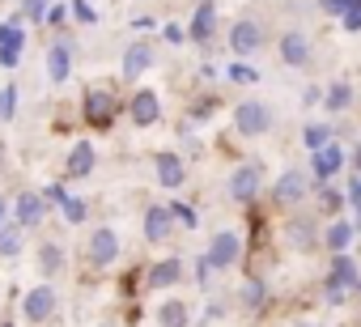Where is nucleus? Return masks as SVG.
Returning a JSON list of instances; mask_svg holds the SVG:
<instances>
[{
  "label": "nucleus",
  "mask_w": 361,
  "mask_h": 327,
  "mask_svg": "<svg viewBox=\"0 0 361 327\" xmlns=\"http://www.w3.org/2000/svg\"><path fill=\"white\" fill-rule=\"evenodd\" d=\"M85 259H90V268H111L119 259V234L111 226H98L85 238Z\"/></svg>",
  "instance_id": "nucleus-1"
},
{
  "label": "nucleus",
  "mask_w": 361,
  "mask_h": 327,
  "mask_svg": "<svg viewBox=\"0 0 361 327\" xmlns=\"http://www.w3.org/2000/svg\"><path fill=\"white\" fill-rule=\"evenodd\" d=\"M259 187H264V166H259V161H243V166L230 175V196L238 204H251L259 196Z\"/></svg>",
  "instance_id": "nucleus-2"
},
{
  "label": "nucleus",
  "mask_w": 361,
  "mask_h": 327,
  "mask_svg": "<svg viewBox=\"0 0 361 327\" xmlns=\"http://www.w3.org/2000/svg\"><path fill=\"white\" fill-rule=\"evenodd\" d=\"M314 60V43L306 30H285L281 35V64L285 68H306Z\"/></svg>",
  "instance_id": "nucleus-3"
},
{
  "label": "nucleus",
  "mask_w": 361,
  "mask_h": 327,
  "mask_svg": "<svg viewBox=\"0 0 361 327\" xmlns=\"http://www.w3.org/2000/svg\"><path fill=\"white\" fill-rule=\"evenodd\" d=\"M115 106H119V98H115L111 90H90V94H85V102H81V115H85V123H90V128H111Z\"/></svg>",
  "instance_id": "nucleus-4"
},
{
  "label": "nucleus",
  "mask_w": 361,
  "mask_h": 327,
  "mask_svg": "<svg viewBox=\"0 0 361 327\" xmlns=\"http://www.w3.org/2000/svg\"><path fill=\"white\" fill-rule=\"evenodd\" d=\"M268 128H272V111H268L264 102L251 98V102H243V106L234 111V132H238V136H264Z\"/></svg>",
  "instance_id": "nucleus-5"
},
{
  "label": "nucleus",
  "mask_w": 361,
  "mask_h": 327,
  "mask_svg": "<svg viewBox=\"0 0 361 327\" xmlns=\"http://www.w3.org/2000/svg\"><path fill=\"white\" fill-rule=\"evenodd\" d=\"M238 255H243V238H238L234 230L213 234V242H209V251H204V259H209V268H213V272H217V268H234V264H238Z\"/></svg>",
  "instance_id": "nucleus-6"
},
{
  "label": "nucleus",
  "mask_w": 361,
  "mask_h": 327,
  "mask_svg": "<svg viewBox=\"0 0 361 327\" xmlns=\"http://www.w3.org/2000/svg\"><path fill=\"white\" fill-rule=\"evenodd\" d=\"M306 192H310V179H306V171H285V175L272 183V204L289 209V204L306 200Z\"/></svg>",
  "instance_id": "nucleus-7"
},
{
  "label": "nucleus",
  "mask_w": 361,
  "mask_h": 327,
  "mask_svg": "<svg viewBox=\"0 0 361 327\" xmlns=\"http://www.w3.org/2000/svg\"><path fill=\"white\" fill-rule=\"evenodd\" d=\"M43 196L39 192H22L18 200H9V217H13V226L18 230H35L39 221H43Z\"/></svg>",
  "instance_id": "nucleus-8"
},
{
  "label": "nucleus",
  "mask_w": 361,
  "mask_h": 327,
  "mask_svg": "<svg viewBox=\"0 0 361 327\" xmlns=\"http://www.w3.org/2000/svg\"><path fill=\"white\" fill-rule=\"evenodd\" d=\"M56 289L51 285H35L30 293H26V302H22V314L30 319V323H47L51 314H56Z\"/></svg>",
  "instance_id": "nucleus-9"
},
{
  "label": "nucleus",
  "mask_w": 361,
  "mask_h": 327,
  "mask_svg": "<svg viewBox=\"0 0 361 327\" xmlns=\"http://www.w3.org/2000/svg\"><path fill=\"white\" fill-rule=\"evenodd\" d=\"M230 47H234V56H251V51H259V47H264V26L251 22V18L234 22V30H230Z\"/></svg>",
  "instance_id": "nucleus-10"
},
{
  "label": "nucleus",
  "mask_w": 361,
  "mask_h": 327,
  "mask_svg": "<svg viewBox=\"0 0 361 327\" xmlns=\"http://www.w3.org/2000/svg\"><path fill=\"white\" fill-rule=\"evenodd\" d=\"M128 115H132L136 128H153V123L161 119V102H157V94H153V90H136L132 102H128Z\"/></svg>",
  "instance_id": "nucleus-11"
},
{
  "label": "nucleus",
  "mask_w": 361,
  "mask_h": 327,
  "mask_svg": "<svg viewBox=\"0 0 361 327\" xmlns=\"http://www.w3.org/2000/svg\"><path fill=\"white\" fill-rule=\"evenodd\" d=\"M153 166H157V183L170 187V192L188 183V166H183V157H178V153H157Z\"/></svg>",
  "instance_id": "nucleus-12"
},
{
  "label": "nucleus",
  "mask_w": 361,
  "mask_h": 327,
  "mask_svg": "<svg viewBox=\"0 0 361 327\" xmlns=\"http://www.w3.org/2000/svg\"><path fill=\"white\" fill-rule=\"evenodd\" d=\"M68 73H73V47H68L64 39H56V43L47 47V81H51V85H64Z\"/></svg>",
  "instance_id": "nucleus-13"
},
{
  "label": "nucleus",
  "mask_w": 361,
  "mask_h": 327,
  "mask_svg": "<svg viewBox=\"0 0 361 327\" xmlns=\"http://www.w3.org/2000/svg\"><path fill=\"white\" fill-rule=\"evenodd\" d=\"M94 161H98L94 144H90V140H77L73 153H68V161H64V175H68V179H85V175H94Z\"/></svg>",
  "instance_id": "nucleus-14"
},
{
  "label": "nucleus",
  "mask_w": 361,
  "mask_h": 327,
  "mask_svg": "<svg viewBox=\"0 0 361 327\" xmlns=\"http://www.w3.org/2000/svg\"><path fill=\"white\" fill-rule=\"evenodd\" d=\"M170 234H174V217H170V209H166V204L145 209V238H149V242H166Z\"/></svg>",
  "instance_id": "nucleus-15"
},
{
  "label": "nucleus",
  "mask_w": 361,
  "mask_h": 327,
  "mask_svg": "<svg viewBox=\"0 0 361 327\" xmlns=\"http://www.w3.org/2000/svg\"><path fill=\"white\" fill-rule=\"evenodd\" d=\"M149 68H153V43H132V47L123 51V77L136 81V77L149 73Z\"/></svg>",
  "instance_id": "nucleus-16"
},
{
  "label": "nucleus",
  "mask_w": 361,
  "mask_h": 327,
  "mask_svg": "<svg viewBox=\"0 0 361 327\" xmlns=\"http://www.w3.org/2000/svg\"><path fill=\"white\" fill-rule=\"evenodd\" d=\"M183 280V259H157L153 268H149V289H170V285H178Z\"/></svg>",
  "instance_id": "nucleus-17"
},
{
  "label": "nucleus",
  "mask_w": 361,
  "mask_h": 327,
  "mask_svg": "<svg viewBox=\"0 0 361 327\" xmlns=\"http://www.w3.org/2000/svg\"><path fill=\"white\" fill-rule=\"evenodd\" d=\"M213 26H217V5H213V0H204V5L196 9V18H192V26H188V39L192 43H209L213 39Z\"/></svg>",
  "instance_id": "nucleus-18"
},
{
  "label": "nucleus",
  "mask_w": 361,
  "mask_h": 327,
  "mask_svg": "<svg viewBox=\"0 0 361 327\" xmlns=\"http://www.w3.org/2000/svg\"><path fill=\"white\" fill-rule=\"evenodd\" d=\"M344 166V149L340 144H323V149H314V179H331L336 171Z\"/></svg>",
  "instance_id": "nucleus-19"
},
{
  "label": "nucleus",
  "mask_w": 361,
  "mask_h": 327,
  "mask_svg": "<svg viewBox=\"0 0 361 327\" xmlns=\"http://www.w3.org/2000/svg\"><path fill=\"white\" fill-rule=\"evenodd\" d=\"M319 242V230H314V221L310 217H293L289 221V247H298V251H310Z\"/></svg>",
  "instance_id": "nucleus-20"
},
{
  "label": "nucleus",
  "mask_w": 361,
  "mask_h": 327,
  "mask_svg": "<svg viewBox=\"0 0 361 327\" xmlns=\"http://www.w3.org/2000/svg\"><path fill=\"white\" fill-rule=\"evenodd\" d=\"M348 285H357V264L348 255H336L327 272V289H348Z\"/></svg>",
  "instance_id": "nucleus-21"
},
{
  "label": "nucleus",
  "mask_w": 361,
  "mask_h": 327,
  "mask_svg": "<svg viewBox=\"0 0 361 327\" xmlns=\"http://www.w3.org/2000/svg\"><path fill=\"white\" fill-rule=\"evenodd\" d=\"M188 302H178V297H170V302H161L157 306V327H188Z\"/></svg>",
  "instance_id": "nucleus-22"
},
{
  "label": "nucleus",
  "mask_w": 361,
  "mask_h": 327,
  "mask_svg": "<svg viewBox=\"0 0 361 327\" xmlns=\"http://www.w3.org/2000/svg\"><path fill=\"white\" fill-rule=\"evenodd\" d=\"M39 272H43V276L64 272V247H60V242H39Z\"/></svg>",
  "instance_id": "nucleus-23"
},
{
  "label": "nucleus",
  "mask_w": 361,
  "mask_h": 327,
  "mask_svg": "<svg viewBox=\"0 0 361 327\" xmlns=\"http://www.w3.org/2000/svg\"><path fill=\"white\" fill-rule=\"evenodd\" d=\"M353 242V226L348 221H331L327 230H323V247L327 251H336V255H344V247Z\"/></svg>",
  "instance_id": "nucleus-24"
},
{
  "label": "nucleus",
  "mask_w": 361,
  "mask_h": 327,
  "mask_svg": "<svg viewBox=\"0 0 361 327\" xmlns=\"http://www.w3.org/2000/svg\"><path fill=\"white\" fill-rule=\"evenodd\" d=\"M238 302H243L247 310H259V306L268 302V285H264L259 276H247V280H243V289H238Z\"/></svg>",
  "instance_id": "nucleus-25"
},
{
  "label": "nucleus",
  "mask_w": 361,
  "mask_h": 327,
  "mask_svg": "<svg viewBox=\"0 0 361 327\" xmlns=\"http://www.w3.org/2000/svg\"><path fill=\"white\" fill-rule=\"evenodd\" d=\"M18 251H22V230L13 221H5L0 226V259H13Z\"/></svg>",
  "instance_id": "nucleus-26"
},
{
  "label": "nucleus",
  "mask_w": 361,
  "mask_h": 327,
  "mask_svg": "<svg viewBox=\"0 0 361 327\" xmlns=\"http://www.w3.org/2000/svg\"><path fill=\"white\" fill-rule=\"evenodd\" d=\"M60 213H64V221H68V226H85L90 204H85L81 196H64V200H60Z\"/></svg>",
  "instance_id": "nucleus-27"
},
{
  "label": "nucleus",
  "mask_w": 361,
  "mask_h": 327,
  "mask_svg": "<svg viewBox=\"0 0 361 327\" xmlns=\"http://www.w3.org/2000/svg\"><path fill=\"white\" fill-rule=\"evenodd\" d=\"M323 102H327V111H348V106H353V85H348V81H336Z\"/></svg>",
  "instance_id": "nucleus-28"
},
{
  "label": "nucleus",
  "mask_w": 361,
  "mask_h": 327,
  "mask_svg": "<svg viewBox=\"0 0 361 327\" xmlns=\"http://www.w3.org/2000/svg\"><path fill=\"white\" fill-rule=\"evenodd\" d=\"M302 140H306V149L314 153V149H323V144L331 140V128H327V123H306V128H302Z\"/></svg>",
  "instance_id": "nucleus-29"
},
{
  "label": "nucleus",
  "mask_w": 361,
  "mask_h": 327,
  "mask_svg": "<svg viewBox=\"0 0 361 327\" xmlns=\"http://www.w3.org/2000/svg\"><path fill=\"white\" fill-rule=\"evenodd\" d=\"M13 115H18V90H13V85H5V90H0V119L9 123Z\"/></svg>",
  "instance_id": "nucleus-30"
},
{
  "label": "nucleus",
  "mask_w": 361,
  "mask_h": 327,
  "mask_svg": "<svg viewBox=\"0 0 361 327\" xmlns=\"http://www.w3.org/2000/svg\"><path fill=\"white\" fill-rule=\"evenodd\" d=\"M327 13H361V0H319Z\"/></svg>",
  "instance_id": "nucleus-31"
},
{
  "label": "nucleus",
  "mask_w": 361,
  "mask_h": 327,
  "mask_svg": "<svg viewBox=\"0 0 361 327\" xmlns=\"http://www.w3.org/2000/svg\"><path fill=\"white\" fill-rule=\"evenodd\" d=\"M340 204H344V196H340L336 187H327V192L319 196V209H323V213H340Z\"/></svg>",
  "instance_id": "nucleus-32"
},
{
  "label": "nucleus",
  "mask_w": 361,
  "mask_h": 327,
  "mask_svg": "<svg viewBox=\"0 0 361 327\" xmlns=\"http://www.w3.org/2000/svg\"><path fill=\"white\" fill-rule=\"evenodd\" d=\"M43 13H47V0H22V18L43 22Z\"/></svg>",
  "instance_id": "nucleus-33"
},
{
  "label": "nucleus",
  "mask_w": 361,
  "mask_h": 327,
  "mask_svg": "<svg viewBox=\"0 0 361 327\" xmlns=\"http://www.w3.org/2000/svg\"><path fill=\"white\" fill-rule=\"evenodd\" d=\"M39 196H43V204H56V209H60V200H64L68 192H64V183H47Z\"/></svg>",
  "instance_id": "nucleus-34"
},
{
  "label": "nucleus",
  "mask_w": 361,
  "mask_h": 327,
  "mask_svg": "<svg viewBox=\"0 0 361 327\" xmlns=\"http://www.w3.org/2000/svg\"><path fill=\"white\" fill-rule=\"evenodd\" d=\"M170 217H174V221H183L188 230L196 226V213H192V209H183V204H170Z\"/></svg>",
  "instance_id": "nucleus-35"
},
{
  "label": "nucleus",
  "mask_w": 361,
  "mask_h": 327,
  "mask_svg": "<svg viewBox=\"0 0 361 327\" xmlns=\"http://www.w3.org/2000/svg\"><path fill=\"white\" fill-rule=\"evenodd\" d=\"M196 280H200V285H209V280H213V268H209V259H204V255L196 259Z\"/></svg>",
  "instance_id": "nucleus-36"
},
{
  "label": "nucleus",
  "mask_w": 361,
  "mask_h": 327,
  "mask_svg": "<svg viewBox=\"0 0 361 327\" xmlns=\"http://www.w3.org/2000/svg\"><path fill=\"white\" fill-rule=\"evenodd\" d=\"M73 13H77L81 22H94V18H98V13H94V9L85 5V0H73Z\"/></svg>",
  "instance_id": "nucleus-37"
},
{
  "label": "nucleus",
  "mask_w": 361,
  "mask_h": 327,
  "mask_svg": "<svg viewBox=\"0 0 361 327\" xmlns=\"http://www.w3.org/2000/svg\"><path fill=\"white\" fill-rule=\"evenodd\" d=\"M230 81H255V73L243 68V64H230Z\"/></svg>",
  "instance_id": "nucleus-38"
},
{
  "label": "nucleus",
  "mask_w": 361,
  "mask_h": 327,
  "mask_svg": "<svg viewBox=\"0 0 361 327\" xmlns=\"http://www.w3.org/2000/svg\"><path fill=\"white\" fill-rule=\"evenodd\" d=\"M64 13H68V9H64V5H51V9H47V13H43V18H47V22H51V26H60V22H64Z\"/></svg>",
  "instance_id": "nucleus-39"
},
{
  "label": "nucleus",
  "mask_w": 361,
  "mask_h": 327,
  "mask_svg": "<svg viewBox=\"0 0 361 327\" xmlns=\"http://www.w3.org/2000/svg\"><path fill=\"white\" fill-rule=\"evenodd\" d=\"M161 35H166V43H183V39H188V35H183V26H166Z\"/></svg>",
  "instance_id": "nucleus-40"
},
{
  "label": "nucleus",
  "mask_w": 361,
  "mask_h": 327,
  "mask_svg": "<svg viewBox=\"0 0 361 327\" xmlns=\"http://www.w3.org/2000/svg\"><path fill=\"white\" fill-rule=\"evenodd\" d=\"M344 30L357 35V30H361V13H344Z\"/></svg>",
  "instance_id": "nucleus-41"
},
{
  "label": "nucleus",
  "mask_w": 361,
  "mask_h": 327,
  "mask_svg": "<svg viewBox=\"0 0 361 327\" xmlns=\"http://www.w3.org/2000/svg\"><path fill=\"white\" fill-rule=\"evenodd\" d=\"M302 102H306V106H314V102H323V90H314V85H310V90L302 94Z\"/></svg>",
  "instance_id": "nucleus-42"
},
{
  "label": "nucleus",
  "mask_w": 361,
  "mask_h": 327,
  "mask_svg": "<svg viewBox=\"0 0 361 327\" xmlns=\"http://www.w3.org/2000/svg\"><path fill=\"white\" fill-rule=\"evenodd\" d=\"M9 221V196H0V226Z\"/></svg>",
  "instance_id": "nucleus-43"
},
{
  "label": "nucleus",
  "mask_w": 361,
  "mask_h": 327,
  "mask_svg": "<svg viewBox=\"0 0 361 327\" xmlns=\"http://www.w3.org/2000/svg\"><path fill=\"white\" fill-rule=\"evenodd\" d=\"M353 166H357V175H361V140H357V153H353Z\"/></svg>",
  "instance_id": "nucleus-44"
},
{
  "label": "nucleus",
  "mask_w": 361,
  "mask_h": 327,
  "mask_svg": "<svg viewBox=\"0 0 361 327\" xmlns=\"http://www.w3.org/2000/svg\"><path fill=\"white\" fill-rule=\"evenodd\" d=\"M0 327H13V323H0Z\"/></svg>",
  "instance_id": "nucleus-45"
},
{
  "label": "nucleus",
  "mask_w": 361,
  "mask_h": 327,
  "mask_svg": "<svg viewBox=\"0 0 361 327\" xmlns=\"http://www.w3.org/2000/svg\"><path fill=\"white\" fill-rule=\"evenodd\" d=\"M357 289H361V285H357Z\"/></svg>",
  "instance_id": "nucleus-46"
}]
</instances>
